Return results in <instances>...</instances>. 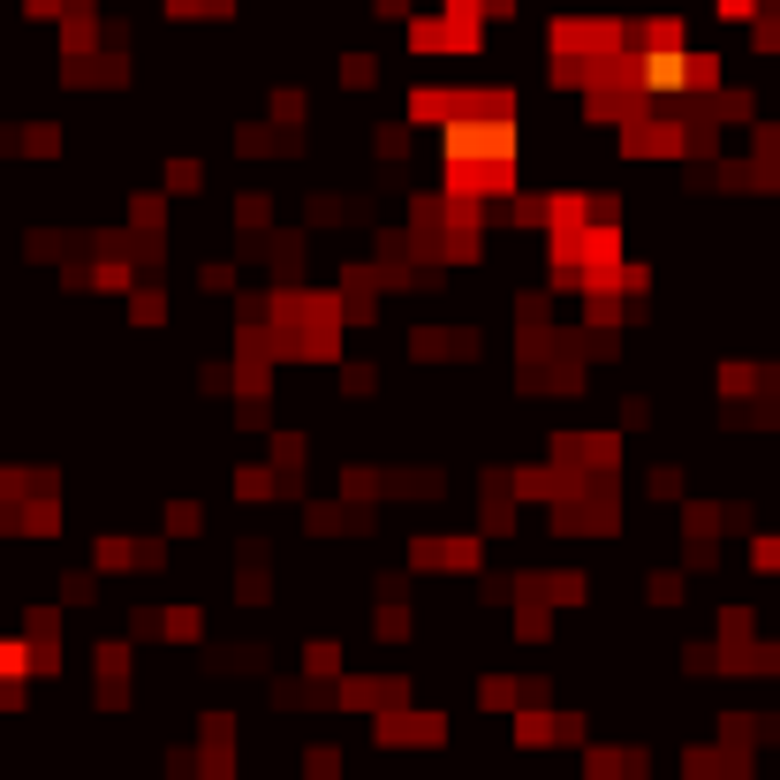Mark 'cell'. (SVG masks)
<instances>
[{
  "instance_id": "1",
  "label": "cell",
  "mask_w": 780,
  "mask_h": 780,
  "mask_svg": "<svg viewBox=\"0 0 780 780\" xmlns=\"http://www.w3.org/2000/svg\"><path fill=\"white\" fill-rule=\"evenodd\" d=\"M410 569H440V576H477L485 569V538H417L410 546Z\"/></svg>"
},
{
  "instance_id": "2",
  "label": "cell",
  "mask_w": 780,
  "mask_h": 780,
  "mask_svg": "<svg viewBox=\"0 0 780 780\" xmlns=\"http://www.w3.org/2000/svg\"><path fill=\"white\" fill-rule=\"evenodd\" d=\"M341 84H349V92H371V84H379V61H371V53H341Z\"/></svg>"
}]
</instances>
